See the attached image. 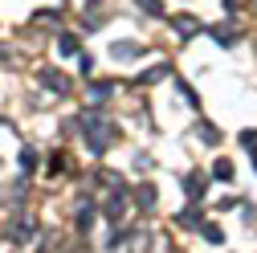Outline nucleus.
I'll list each match as a JSON object with an SVG mask.
<instances>
[{"instance_id": "obj_3", "label": "nucleus", "mask_w": 257, "mask_h": 253, "mask_svg": "<svg viewBox=\"0 0 257 253\" xmlns=\"http://www.w3.org/2000/svg\"><path fill=\"white\" fill-rule=\"evenodd\" d=\"M41 82H45L49 90H57V94H66V90H70V82H66V78H61L57 70H45V74H41Z\"/></svg>"}, {"instance_id": "obj_9", "label": "nucleus", "mask_w": 257, "mask_h": 253, "mask_svg": "<svg viewBox=\"0 0 257 253\" xmlns=\"http://www.w3.org/2000/svg\"><path fill=\"white\" fill-rule=\"evenodd\" d=\"M212 176H216V180H233V168H229V160H216Z\"/></svg>"}, {"instance_id": "obj_8", "label": "nucleus", "mask_w": 257, "mask_h": 253, "mask_svg": "<svg viewBox=\"0 0 257 253\" xmlns=\"http://www.w3.org/2000/svg\"><path fill=\"white\" fill-rule=\"evenodd\" d=\"M110 90H114L110 82H94V86H90V94H94V102H102V98H106Z\"/></svg>"}, {"instance_id": "obj_4", "label": "nucleus", "mask_w": 257, "mask_h": 253, "mask_svg": "<svg viewBox=\"0 0 257 253\" xmlns=\"http://www.w3.org/2000/svg\"><path fill=\"white\" fill-rule=\"evenodd\" d=\"M208 33H212V37H216L220 45H233V25H212Z\"/></svg>"}, {"instance_id": "obj_6", "label": "nucleus", "mask_w": 257, "mask_h": 253, "mask_svg": "<svg viewBox=\"0 0 257 253\" xmlns=\"http://www.w3.org/2000/svg\"><path fill=\"white\" fill-rule=\"evenodd\" d=\"M159 78H168V66H155V70L139 74V86H151V82H159Z\"/></svg>"}, {"instance_id": "obj_17", "label": "nucleus", "mask_w": 257, "mask_h": 253, "mask_svg": "<svg viewBox=\"0 0 257 253\" xmlns=\"http://www.w3.org/2000/svg\"><path fill=\"white\" fill-rule=\"evenodd\" d=\"M241 143H245L249 151H257V131H241Z\"/></svg>"}, {"instance_id": "obj_2", "label": "nucleus", "mask_w": 257, "mask_h": 253, "mask_svg": "<svg viewBox=\"0 0 257 253\" xmlns=\"http://www.w3.org/2000/svg\"><path fill=\"white\" fill-rule=\"evenodd\" d=\"M172 25L180 29V37H196V33H200V21H196V17H176Z\"/></svg>"}, {"instance_id": "obj_16", "label": "nucleus", "mask_w": 257, "mask_h": 253, "mask_svg": "<svg viewBox=\"0 0 257 253\" xmlns=\"http://www.w3.org/2000/svg\"><path fill=\"white\" fill-rule=\"evenodd\" d=\"M21 168H25V172H33V168H37V155H33V151H25V155H21Z\"/></svg>"}, {"instance_id": "obj_1", "label": "nucleus", "mask_w": 257, "mask_h": 253, "mask_svg": "<svg viewBox=\"0 0 257 253\" xmlns=\"http://www.w3.org/2000/svg\"><path fill=\"white\" fill-rule=\"evenodd\" d=\"M82 126H86V143H90V151H106V147L114 143V126H110V122H98V118H94V110L82 114Z\"/></svg>"}, {"instance_id": "obj_13", "label": "nucleus", "mask_w": 257, "mask_h": 253, "mask_svg": "<svg viewBox=\"0 0 257 253\" xmlns=\"http://www.w3.org/2000/svg\"><path fill=\"white\" fill-rule=\"evenodd\" d=\"M204 237H208V241H212V245H220V241H224V233H220V229H216V225H204Z\"/></svg>"}, {"instance_id": "obj_10", "label": "nucleus", "mask_w": 257, "mask_h": 253, "mask_svg": "<svg viewBox=\"0 0 257 253\" xmlns=\"http://www.w3.org/2000/svg\"><path fill=\"white\" fill-rule=\"evenodd\" d=\"M200 188H204V176H188V192H192V200H200Z\"/></svg>"}, {"instance_id": "obj_14", "label": "nucleus", "mask_w": 257, "mask_h": 253, "mask_svg": "<svg viewBox=\"0 0 257 253\" xmlns=\"http://www.w3.org/2000/svg\"><path fill=\"white\" fill-rule=\"evenodd\" d=\"M200 135H204V139H208V143H220V131H216V126H208V122H204V126H200Z\"/></svg>"}, {"instance_id": "obj_5", "label": "nucleus", "mask_w": 257, "mask_h": 253, "mask_svg": "<svg viewBox=\"0 0 257 253\" xmlns=\"http://www.w3.org/2000/svg\"><path fill=\"white\" fill-rule=\"evenodd\" d=\"M110 53H114V57H135L139 45H135V41H118V45H110Z\"/></svg>"}, {"instance_id": "obj_12", "label": "nucleus", "mask_w": 257, "mask_h": 253, "mask_svg": "<svg viewBox=\"0 0 257 253\" xmlns=\"http://www.w3.org/2000/svg\"><path fill=\"white\" fill-rule=\"evenodd\" d=\"M118 212H122V196H110L106 200V216H118Z\"/></svg>"}, {"instance_id": "obj_11", "label": "nucleus", "mask_w": 257, "mask_h": 253, "mask_svg": "<svg viewBox=\"0 0 257 253\" xmlns=\"http://www.w3.org/2000/svg\"><path fill=\"white\" fill-rule=\"evenodd\" d=\"M139 9H147L151 17H164V5H159V0H139Z\"/></svg>"}, {"instance_id": "obj_7", "label": "nucleus", "mask_w": 257, "mask_h": 253, "mask_svg": "<svg viewBox=\"0 0 257 253\" xmlns=\"http://www.w3.org/2000/svg\"><path fill=\"white\" fill-rule=\"evenodd\" d=\"M57 49H61V53H78V37H74V33H61Z\"/></svg>"}, {"instance_id": "obj_15", "label": "nucleus", "mask_w": 257, "mask_h": 253, "mask_svg": "<svg viewBox=\"0 0 257 253\" xmlns=\"http://www.w3.org/2000/svg\"><path fill=\"white\" fill-rule=\"evenodd\" d=\"M139 204H143V208L155 204V188H143V192H139Z\"/></svg>"}]
</instances>
